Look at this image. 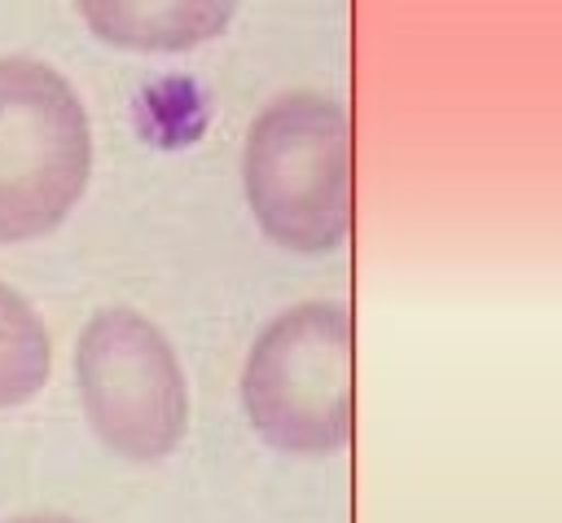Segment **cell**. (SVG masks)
Returning a JSON list of instances; mask_svg holds the SVG:
<instances>
[{"label": "cell", "mask_w": 562, "mask_h": 523, "mask_svg": "<svg viewBox=\"0 0 562 523\" xmlns=\"http://www.w3.org/2000/svg\"><path fill=\"white\" fill-rule=\"evenodd\" d=\"M53 369V343L40 312L0 281V409L35 400Z\"/></svg>", "instance_id": "cell-6"}, {"label": "cell", "mask_w": 562, "mask_h": 523, "mask_svg": "<svg viewBox=\"0 0 562 523\" xmlns=\"http://www.w3.org/2000/svg\"><path fill=\"white\" fill-rule=\"evenodd\" d=\"M92 176L79 92L40 57H0V246L53 233Z\"/></svg>", "instance_id": "cell-3"}, {"label": "cell", "mask_w": 562, "mask_h": 523, "mask_svg": "<svg viewBox=\"0 0 562 523\" xmlns=\"http://www.w3.org/2000/svg\"><path fill=\"white\" fill-rule=\"evenodd\" d=\"M75 382L88 426L123 461H162L189 426L176 347L132 308H101L88 316L75 347Z\"/></svg>", "instance_id": "cell-4"}, {"label": "cell", "mask_w": 562, "mask_h": 523, "mask_svg": "<svg viewBox=\"0 0 562 523\" xmlns=\"http://www.w3.org/2000/svg\"><path fill=\"white\" fill-rule=\"evenodd\" d=\"M83 26L123 53H189L215 40L237 0H75Z\"/></svg>", "instance_id": "cell-5"}, {"label": "cell", "mask_w": 562, "mask_h": 523, "mask_svg": "<svg viewBox=\"0 0 562 523\" xmlns=\"http://www.w3.org/2000/svg\"><path fill=\"white\" fill-rule=\"evenodd\" d=\"M241 409L263 444L329 457L351 439V312L307 299L277 312L241 365Z\"/></svg>", "instance_id": "cell-2"}, {"label": "cell", "mask_w": 562, "mask_h": 523, "mask_svg": "<svg viewBox=\"0 0 562 523\" xmlns=\"http://www.w3.org/2000/svg\"><path fill=\"white\" fill-rule=\"evenodd\" d=\"M241 189L268 242L329 255L351 233V123L325 92L268 101L241 145Z\"/></svg>", "instance_id": "cell-1"}, {"label": "cell", "mask_w": 562, "mask_h": 523, "mask_svg": "<svg viewBox=\"0 0 562 523\" xmlns=\"http://www.w3.org/2000/svg\"><path fill=\"white\" fill-rule=\"evenodd\" d=\"M9 523H75L66 514H22V519H9Z\"/></svg>", "instance_id": "cell-7"}]
</instances>
